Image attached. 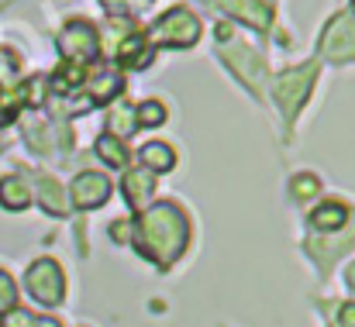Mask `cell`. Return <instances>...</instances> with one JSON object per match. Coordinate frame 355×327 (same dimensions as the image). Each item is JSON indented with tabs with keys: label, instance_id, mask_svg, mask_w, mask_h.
Instances as JSON below:
<instances>
[{
	"label": "cell",
	"instance_id": "obj_1",
	"mask_svg": "<svg viewBox=\"0 0 355 327\" xmlns=\"http://www.w3.org/2000/svg\"><path fill=\"white\" fill-rule=\"evenodd\" d=\"M187 245H190V220L176 204L162 200L141 211V218L135 224V248L148 262H155L159 269H169L180 262Z\"/></svg>",
	"mask_w": 355,
	"mask_h": 327
},
{
	"label": "cell",
	"instance_id": "obj_2",
	"mask_svg": "<svg viewBox=\"0 0 355 327\" xmlns=\"http://www.w3.org/2000/svg\"><path fill=\"white\" fill-rule=\"evenodd\" d=\"M314 80H318V62H304V66L286 69V73L276 76L272 97H276V104L283 110L286 124H293V117L307 104V97H311V90H314Z\"/></svg>",
	"mask_w": 355,
	"mask_h": 327
},
{
	"label": "cell",
	"instance_id": "obj_3",
	"mask_svg": "<svg viewBox=\"0 0 355 327\" xmlns=\"http://www.w3.org/2000/svg\"><path fill=\"white\" fill-rule=\"evenodd\" d=\"M197 38H200V21L187 7L166 10L159 24L152 28V45H162V48H190L197 45Z\"/></svg>",
	"mask_w": 355,
	"mask_h": 327
},
{
	"label": "cell",
	"instance_id": "obj_4",
	"mask_svg": "<svg viewBox=\"0 0 355 327\" xmlns=\"http://www.w3.org/2000/svg\"><path fill=\"white\" fill-rule=\"evenodd\" d=\"M221 59L235 69V76H241V83H245L252 94H262L266 62H262V55H259L248 42H241V38H228V35L221 31Z\"/></svg>",
	"mask_w": 355,
	"mask_h": 327
},
{
	"label": "cell",
	"instance_id": "obj_5",
	"mask_svg": "<svg viewBox=\"0 0 355 327\" xmlns=\"http://www.w3.org/2000/svg\"><path fill=\"white\" fill-rule=\"evenodd\" d=\"M24 286L42 307H59L66 297V276L55 258H35L24 276Z\"/></svg>",
	"mask_w": 355,
	"mask_h": 327
},
{
	"label": "cell",
	"instance_id": "obj_6",
	"mask_svg": "<svg viewBox=\"0 0 355 327\" xmlns=\"http://www.w3.org/2000/svg\"><path fill=\"white\" fill-rule=\"evenodd\" d=\"M318 48L328 62H355V14H335L324 24Z\"/></svg>",
	"mask_w": 355,
	"mask_h": 327
},
{
	"label": "cell",
	"instance_id": "obj_7",
	"mask_svg": "<svg viewBox=\"0 0 355 327\" xmlns=\"http://www.w3.org/2000/svg\"><path fill=\"white\" fill-rule=\"evenodd\" d=\"M59 52H62V59L73 62V66L90 62V59L101 52V35H97V28H94L90 21H69V24L62 28V35H59Z\"/></svg>",
	"mask_w": 355,
	"mask_h": 327
},
{
	"label": "cell",
	"instance_id": "obj_8",
	"mask_svg": "<svg viewBox=\"0 0 355 327\" xmlns=\"http://www.w3.org/2000/svg\"><path fill=\"white\" fill-rule=\"evenodd\" d=\"M111 197V179L104 173H80L69 186V200L76 211H94Z\"/></svg>",
	"mask_w": 355,
	"mask_h": 327
},
{
	"label": "cell",
	"instance_id": "obj_9",
	"mask_svg": "<svg viewBox=\"0 0 355 327\" xmlns=\"http://www.w3.org/2000/svg\"><path fill=\"white\" fill-rule=\"evenodd\" d=\"M121 190H124V200L131 211H145L152 193H155V173H148L145 166L141 169H128L124 179H121Z\"/></svg>",
	"mask_w": 355,
	"mask_h": 327
},
{
	"label": "cell",
	"instance_id": "obj_10",
	"mask_svg": "<svg viewBox=\"0 0 355 327\" xmlns=\"http://www.w3.org/2000/svg\"><path fill=\"white\" fill-rule=\"evenodd\" d=\"M118 62L128 66V69H145V66L152 62V45H148V38L138 35V31L124 35L118 42Z\"/></svg>",
	"mask_w": 355,
	"mask_h": 327
},
{
	"label": "cell",
	"instance_id": "obj_11",
	"mask_svg": "<svg viewBox=\"0 0 355 327\" xmlns=\"http://www.w3.org/2000/svg\"><path fill=\"white\" fill-rule=\"evenodd\" d=\"M207 3H214V7L235 14L241 21H248L252 28H266V24H269V10H266L259 0H207Z\"/></svg>",
	"mask_w": 355,
	"mask_h": 327
},
{
	"label": "cell",
	"instance_id": "obj_12",
	"mask_svg": "<svg viewBox=\"0 0 355 327\" xmlns=\"http://www.w3.org/2000/svg\"><path fill=\"white\" fill-rule=\"evenodd\" d=\"M0 204L3 211H24L31 204V190L21 176H3L0 179Z\"/></svg>",
	"mask_w": 355,
	"mask_h": 327
},
{
	"label": "cell",
	"instance_id": "obj_13",
	"mask_svg": "<svg viewBox=\"0 0 355 327\" xmlns=\"http://www.w3.org/2000/svg\"><path fill=\"white\" fill-rule=\"evenodd\" d=\"M345 220H349V207L342 200H321L311 214V224L321 227V231H338Z\"/></svg>",
	"mask_w": 355,
	"mask_h": 327
},
{
	"label": "cell",
	"instance_id": "obj_14",
	"mask_svg": "<svg viewBox=\"0 0 355 327\" xmlns=\"http://www.w3.org/2000/svg\"><path fill=\"white\" fill-rule=\"evenodd\" d=\"M138 155H141V166H145L148 173H169V169L176 166V152H173L166 141H148Z\"/></svg>",
	"mask_w": 355,
	"mask_h": 327
},
{
	"label": "cell",
	"instance_id": "obj_15",
	"mask_svg": "<svg viewBox=\"0 0 355 327\" xmlns=\"http://www.w3.org/2000/svg\"><path fill=\"white\" fill-rule=\"evenodd\" d=\"M38 200H42V207H45L49 214H55V218L66 214V197H62V190H59V183H55L52 176H45V179L38 183Z\"/></svg>",
	"mask_w": 355,
	"mask_h": 327
},
{
	"label": "cell",
	"instance_id": "obj_16",
	"mask_svg": "<svg viewBox=\"0 0 355 327\" xmlns=\"http://www.w3.org/2000/svg\"><path fill=\"white\" fill-rule=\"evenodd\" d=\"M97 155L107 162V166H128V148H124V141L114 138V134H101L97 138Z\"/></svg>",
	"mask_w": 355,
	"mask_h": 327
},
{
	"label": "cell",
	"instance_id": "obj_17",
	"mask_svg": "<svg viewBox=\"0 0 355 327\" xmlns=\"http://www.w3.org/2000/svg\"><path fill=\"white\" fill-rule=\"evenodd\" d=\"M107 134H114L124 141V134H135L138 127H135V107H128V104H121V107L111 110V117H107Z\"/></svg>",
	"mask_w": 355,
	"mask_h": 327
},
{
	"label": "cell",
	"instance_id": "obj_18",
	"mask_svg": "<svg viewBox=\"0 0 355 327\" xmlns=\"http://www.w3.org/2000/svg\"><path fill=\"white\" fill-rule=\"evenodd\" d=\"M166 121V107L159 104V100H145V104H138L135 107V127L141 131V127H159Z\"/></svg>",
	"mask_w": 355,
	"mask_h": 327
},
{
	"label": "cell",
	"instance_id": "obj_19",
	"mask_svg": "<svg viewBox=\"0 0 355 327\" xmlns=\"http://www.w3.org/2000/svg\"><path fill=\"white\" fill-rule=\"evenodd\" d=\"M94 100H101V104H107L111 97H118L121 94V76L118 73H107V69H101V76L94 80Z\"/></svg>",
	"mask_w": 355,
	"mask_h": 327
},
{
	"label": "cell",
	"instance_id": "obj_20",
	"mask_svg": "<svg viewBox=\"0 0 355 327\" xmlns=\"http://www.w3.org/2000/svg\"><path fill=\"white\" fill-rule=\"evenodd\" d=\"M290 193H293L297 200H311L314 193H321V179H318L314 173H297V176L290 179Z\"/></svg>",
	"mask_w": 355,
	"mask_h": 327
},
{
	"label": "cell",
	"instance_id": "obj_21",
	"mask_svg": "<svg viewBox=\"0 0 355 327\" xmlns=\"http://www.w3.org/2000/svg\"><path fill=\"white\" fill-rule=\"evenodd\" d=\"M17 73H21V59L10 48H0V90H10L17 83Z\"/></svg>",
	"mask_w": 355,
	"mask_h": 327
},
{
	"label": "cell",
	"instance_id": "obj_22",
	"mask_svg": "<svg viewBox=\"0 0 355 327\" xmlns=\"http://www.w3.org/2000/svg\"><path fill=\"white\" fill-rule=\"evenodd\" d=\"M17 307V286H14V279L0 269V314H10Z\"/></svg>",
	"mask_w": 355,
	"mask_h": 327
},
{
	"label": "cell",
	"instance_id": "obj_23",
	"mask_svg": "<svg viewBox=\"0 0 355 327\" xmlns=\"http://www.w3.org/2000/svg\"><path fill=\"white\" fill-rule=\"evenodd\" d=\"M17 110H21V90H17V94L3 90V94H0V124L14 121V117H17Z\"/></svg>",
	"mask_w": 355,
	"mask_h": 327
},
{
	"label": "cell",
	"instance_id": "obj_24",
	"mask_svg": "<svg viewBox=\"0 0 355 327\" xmlns=\"http://www.w3.org/2000/svg\"><path fill=\"white\" fill-rule=\"evenodd\" d=\"M35 321H38V317H31V314H24V310H10L7 321L0 327H35Z\"/></svg>",
	"mask_w": 355,
	"mask_h": 327
},
{
	"label": "cell",
	"instance_id": "obj_25",
	"mask_svg": "<svg viewBox=\"0 0 355 327\" xmlns=\"http://www.w3.org/2000/svg\"><path fill=\"white\" fill-rule=\"evenodd\" d=\"M338 327H355V303H342V310H338Z\"/></svg>",
	"mask_w": 355,
	"mask_h": 327
},
{
	"label": "cell",
	"instance_id": "obj_26",
	"mask_svg": "<svg viewBox=\"0 0 355 327\" xmlns=\"http://www.w3.org/2000/svg\"><path fill=\"white\" fill-rule=\"evenodd\" d=\"M101 3L107 7V14H111V17H121V14H124V7H128L124 0H101Z\"/></svg>",
	"mask_w": 355,
	"mask_h": 327
},
{
	"label": "cell",
	"instance_id": "obj_27",
	"mask_svg": "<svg viewBox=\"0 0 355 327\" xmlns=\"http://www.w3.org/2000/svg\"><path fill=\"white\" fill-rule=\"evenodd\" d=\"M345 286L355 293V262H349V269H345Z\"/></svg>",
	"mask_w": 355,
	"mask_h": 327
},
{
	"label": "cell",
	"instance_id": "obj_28",
	"mask_svg": "<svg viewBox=\"0 0 355 327\" xmlns=\"http://www.w3.org/2000/svg\"><path fill=\"white\" fill-rule=\"evenodd\" d=\"M35 327H59L55 321H35Z\"/></svg>",
	"mask_w": 355,
	"mask_h": 327
}]
</instances>
